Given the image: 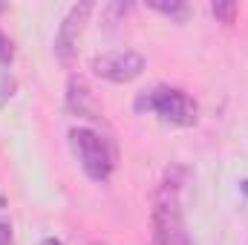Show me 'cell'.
I'll use <instances>...</instances> for the list:
<instances>
[{"mask_svg":"<svg viewBox=\"0 0 248 245\" xmlns=\"http://www.w3.org/2000/svg\"><path fill=\"white\" fill-rule=\"evenodd\" d=\"M176 176H179V168L168 170L165 182L159 184V193H156L153 222H156V240H159V245H193L190 237H187L185 216H182V199H179L182 182Z\"/></svg>","mask_w":248,"mask_h":245,"instance_id":"6da1fadb","label":"cell"},{"mask_svg":"<svg viewBox=\"0 0 248 245\" xmlns=\"http://www.w3.org/2000/svg\"><path fill=\"white\" fill-rule=\"evenodd\" d=\"M136 110L156 113V116H162V122L173 124V127H193L199 119L193 98L182 90H173V87H156V90L141 92L136 98Z\"/></svg>","mask_w":248,"mask_h":245,"instance_id":"7a4b0ae2","label":"cell"},{"mask_svg":"<svg viewBox=\"0 0 248 245\" xmlns=\"http://www.w3.org/2000/svg\"><path fill=\"white\" fill-rule=\"evenodd\" d=\"M69 144H72V153L81 162V170L93 182H107L110 179V173H113V153H110L107 141L95 130H87V127L69 130Z\"/></svg>","mask_w":248,"mask_h":245,"instance_id":"3957f363","label":"cell"},{"mask_svg":"<svg viewBox=\"0 0 248 245\" xmlns=\"http://www.w3.org/2000/svg\"><path fill=\"white\" fill-rule=\"evenodd\" d=\"M93 72L110 84H130L144 72V58L136 49H113L93 61Z\"/></svg>","mask_w":248,"mask_h":245,"instance_id":"277c9868","label":"cell"},{"mask_svg":"<svg viewBox=\"0 0 248 245\" xmlns=\"http://www.w3.org/2000/svg\"><path fill=\"white\" fill-rule=\"evenodd\" d=\"M93 9H95L93 3H75V6L66 12V17H63L61 26H58V35H55V58H58V61L69 63L75 58L78 41H81V35H84V26H87Z\"/></svg>","mask_w":248,"mask_h":245,"instance_id":"5b68a950","label":"cell"},{"mask_svg":"<svg viewBox=\"0 0 248 245\" xmlns=\"http://www.w3.org/2000/svg\"><path fill=\"white\" fill-rule=\"evenodd\" d=\"M66 107H69L75 116H84V119H101V116H98V104H95L93 90H90L87 81L78 78V75L69 78V87H66Z\"/></svg>","mask_w":248,"mask_h":245,"instance_id":"8992f818","label":"cell"},{"mask_svg":"<svg viewBox=\"0 0 248 245\" xmlns=\"http://www.w3.org/2000/svg\"><path fill=\"white\" fill-rule=\"evenodd\" d=\"M147 6H150V9H156L159 15H165V17L176 20V23H185L187 15H190V9H187L185 0H150Z\"/></svg>","mask_w":248,"mask_h":245,"instance_id":"52a82bcc","label":"cell"},{"mask_svg":"<svg viewBox=\"0 0 248 245\" xmlns=\"http://www.w3.org/2000/svg\"><path fill=\"white\" fill-rule=\"evenodd\" d=\"M211 12H214V17H217L219 23H234V17H237V3H234V0H217V3L211 6Z\"/></svg>","mask_w":248,"mask_h":245,"instance_id":"ba28073f","label":"cell"},{"mask_svg":"<svg viewBox=\"0 0 248 245\" xmlns=\"http://www.w3.org/2000/svg\"><path fill=\"white\" fill-rule=\"evenodd\" d=\"M12 61H15V46H12V41L0 32V66H9Z\"/></svg>","mask_w":248,"mask_h":245,"instance_id":"9c48e42d","label":"cell"},{"mask_svg":"<svg viewBox=\"0 0 248 245\" xmlns=\"http://www.w3.org/2000/svg\"><path fill=\"white\" fill-rule=\"evenodd\" d=\"M12 95H15V78L9 72H3L0 75V104H6V98H12Z\"/></svg>","mask_w":248,"mask_h":245,"instance_id":"30bf717a","label":"cell"},{"mask_svg":"<svg viewBox=\"0 0 248 245\" xmlns=\"http://www.w3.org/2000/svg\"><path fill=\"white\" fill-rule=\"evenodd\" d=\"M9 243H12V222L3 214V199H0V245H9Z\"/></svg>","mask_w":248,"mask_h":245,"instance_id":"8fae6325","label":"cell"},{"mask_svg":"<svg viewBox=\"0 0 248 245\" xmlns=\"http://www.w3.org/2000/svg\"><path fill=\"white\" fill-rule=\"evenodd\" d=\"M41 245H63V243H61V240H55V237H46Z\"/></svg>","mask_w":248,"mask_h":245,"instance_id":"7c38bea8","label":"cell"},{"mask_svg":"<svg viewBox=\"0 0 248 245\" xmlns=\"http://www.w3.org/2000/svg\"><path fill=\"white\" fill-rule=\"evenodd\" d=\"M240 190H243V193L248 196V179H243V182H240Z\"/></svg>","mask_w":248,"mask_h":245,"instance_id":"4fadbf2b","label":"cell"},{"mask_svg":"<svg viewBox=\"0 0 248 245\" xmlns=\"http://www.w3.org/2000/svg\"><path fill=\"white\" fill-rule=\"evenodd\" d=\"M0 12H3V6H0Z\"/></svg>","mask_w":248,"mask_h":245,"instance_id":"5bb4252c","label":"cell"}]
</instances>
